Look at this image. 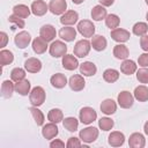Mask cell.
Segmentation results:
<instances>
[{
	"label": "cell",
	"mask_w": 148,
	"mask_h": 148,
	"mask_svg": "<svg viewBox=\"0 0 148 148\" xmlns=\"http://www.w3.org/2000/svg\"><path fill=\"white\" fill-rule=\"evenodd\" d=\"M145 1H146V3H147V5H148V0H145Z\"/></svg>",
	"instance_id": "db71d44e"
},
{
	"label": "cell",
	"mask_w": 148,
	"mask_h": 148,
	"mask_svg": "<svg viewBox=\"0 0 148 148\" xmlns=\"http://www.w3.org/2000/svg\"><path fill=\"white\" fill-rule=\"evenodd\" d=\"M50 147H52V148H64L65 147V142H62L61 140H53L51 143H50Z\"/></svg>",
	"instance_id": "c3c4849f"
},
{
	"label": "cell",
	"mask_w": 148,
	"mask_h": 148,
	"mask_svg": "<svg viewBox=\"0 0 148 148\" xmlns=\"http://www.w3.org/2000/svg\"><path fill=\"white\" fill-rule=\"evenodd\" d=\"M106 17V9L102 5H97L91 9V18L95 21H101Z\"/></svg>",
	"instance_id": "f546056e"
},
{
	"label": "cell",
	"mask_w": 148,
	"mask_h": 148,
	"mask_svg": "<svg viewBox=\"0 0 148 148\" xmlns=\"http://www.w3.org/2000/svg\"><path fill=\"white\" fill-rule=\"evenodd\" d=\"M30 81L29 80H22L20 82H16L15 83V91L22 96H27L29 92H30Z\"/></svg>",
	"instance_id": "4316f807"
},
{
	"label": "cell",
	"mask_w": 148,
	"mask_h": 148,
	"mask_svg": "<svg viewBox=\"0 0 148 148\" xmlns=\"http://www.w3.org/2000/svg\"><path fill=\"white\" fill-rule=\"evenodd\" d=\"M67 9L66 0H51L49 3V10L54 15H62Z\"/></svg>",
	"instance_id": "ba28073f"
},
{
	"label": "cell",
	"mask_w": 148,
	"mask_h": 148,
	"mask_svg": "<svg viewBox=\"0 0 148 148\" xmlns=\"http://www.w3.org/2000/svg\"><path fill=\"white\" fill-rule=\"evenodd\" d=\"M62 125L67 131L75 132L77 130V127H79V120L76 118H74V117H67V118H65L62 120Z\"/></svg>",
	"instance_id": "e575fe53"
},
{
	"label": "cell",
	"mask_w": 148,
	"mask_h": 148,
	"mask_svg": "<svg viewBox=\"0 0 148 148\" xmlns=\"http://www.w3.org/2000/svg\"><path fill=\"white\" fill-rule=\"evenodd\" d=\"M128 54H130V51H128L127 46L124 45V44H118V45H116L113 47V56L117 59L125 60V59H127Z\"/></svg>",
	"instance_id": "83f0119b"
},
{
	"label": "cell",
	"mask_w": 148,
	"mask_h": 148,
	"mask_svg": "<svg viewBox=\"0 0 148 148\" xmlns=\"http://www.w3.org/2000/svg\"><path fill=\"white\" fill-rule=\"evenodd\" d=\"M50 54L54 58H60V57H64L67 52V45L61 42V40H54L52 42V44L50 45Z\"/></svg>",
	"instance_id": "5b68a950"
},
{
	"label": "cell",
	"mask_w": 148,
	"mask_h": 148,
	"mask_svg": "<svg viewBox=\"0 0 148 148\" xmlns=\"http://www.w3.org/2000/svg\"><path fill=\"white\" fill-rule=\"evenodd\" d=\"M143 131H145V133L148 135V120L145 123V125H143Z\"/></svg>",
	"instance_id": "f907efd6"
},
{
	"label": "cell",
	"mask_w": 148,
	"mask_h": 148,
	"mask_svg": "<svg viewBox=\"0 0 148 148\" xmlns=\"http://www.w3.org/2000/svg\"><path fill=\"white\" fill-rule=\"evenodd\" d=\"M140 46L143 51L148 52V35H145V36H141V39H140Z\"/></svg>",
	"instance_id": "bcb514c9"
},
{
	"label": "cell",
	"mask_w": 148,
	"mask_h": 148,
	"mask_svg": "<svg viewBox=\"0 0 148 148\" xmlns=\"http://www.w3.org/2000/svg\"><path fill=\"white\" fill-rule=\"evenodd\" d=\"M98 1H99L101 5L104 6V7H109V6L113 5V2H114V0H98Z\"/></svg>",
	"instance_id": "681fc988"
},
{
	"label": "cell",
	"mask_w": 148,
	"mask_h": 148,
	"mask_svg": "<svg viewBox=\"0 0 148 148\" xmlns=\"http://www.w3.org/2000/svg\"><path fill=\"white\" fill-rule=\"evenodd\" d=\"M14 42H15V45L18 47V49H25L30 42H31V36L28 31H21L18 32L15 37H14Z\"/></svg>",
	"instance_id": "9c48e42d"
},
{
	"label": "cell",
	"mask_w": 148,
	"mask_h": 148,
	"mask_svg": "<svg viewBox=\"0 0 148 148\" xmlns=\"http://www.w3.org/2000/svg\"><path fill=\"white\" fill-rule=\"evenodd\" d=\"M119 23H120V18H119L118 15H116V14H109V15H106V17H105V24H106L108 28L116 29V28H118Z\"/></svg>",
	"instance_id": "74e56055"
},
{
	"label": "cell",
	"mask_w": 148,
	"mask_h": 148,
	"mask_svg": "<svg viewBox=\"0 0 148 148\" xmlns=\"http://www.w3.org/2000/svg\"><path fill=\"white\" fill-rule=\"evenodd\" d=\"M103 79L109 83H113L119 79V72L113 68H108L103 73Z\"/></svg>",
	"instance_id": "836d02e7"
},
{
	"label": "cell",
	"mask_w": 148,
	"mask_h": 148,
	"mask_svg": "<svg viewBox=\"0 0 148 148\" xmlns=\"http://www.w3.org/2000/svg\"><path fill=\"white\" fill-rule=\"evenodd\" d=\"M79 118H80V121L82 124H86V125H89L91 124L92 121L96 120L97 118V113L96 111L90 108V106H84L80 110V113H79Z\"/></svg>",
	"instance_id": "3957f363"
},
{
	"label": "cell",
	"mask_w": 148,
	"mask_h": 148,
	"mask_svg": "<svg viewBox=\"0 0 148 148\" xmlns=\"http://www.w3.org/2000/svg\"><path fill=\"white\" fill-rule=\"evenodd\" d=\"M0 38H1V43H0V47H5L7 45V42H8V36L6 32L1 31L0 32Z\"/></svg>",
	"instance_id": "7dc6e473"
},
{
	"label": "cell",
	"mask_w": 148,
	"mask_h": 148,
	"mask_svg": "<svg viewBox=\"0 0 148 148\" xmlns=\"http://www.w3.org/2000/svg\"><path fill=\"white\" fill-rule=\"evenodd\" d=\"M146 145V139L141 133H133L130 135L128 139V146L132 148H143Z\"/></svg>",
	"instance_id": "9a60e30c"
},
{
	"label": "cell",
	"mask_w": 148,
	"mask_h": 148,
	"mask_svg": "<svg viewBox=\"0 0 148 148\" xmlns=\"http://www.w3.org/2000/svg\"><path fill=\"white\" fill-rule=\"evenodd\" d=\"M77 31L83 37H92L95 34V25L89 20H82L77 23Z\"/></svg>",
	"instance_id": "277c9868"
},
{
	"label": "cell",
	"mask_w": 148,
	"mask_h": 148,
	"mask_svg": "<svg viewBox=\"0 0 148 148\" xmlns=\"http://www.w3.org/2000/svg\"><path fill=\"white\" fill-rule=\"evenodd\" d=\"M47 119L51 123L58 124V123L64 120V113H62V111L60 109H57V108L56 109H51L49 111V113H47Z\"/></svg>",
	"instance_id": "1f68e13d"
},
{
	"label": "cell",
	"mask_w": 148,
	"mask_h": 148,
	"mask_svg": "<svg viewBox=\"0 0 148 148\" xmlns=\"http://www.w3.org/2000/svg\"><path fill=\"white\" fill-rule=\"evenodd\" d=\"M99 109H101V111L103 112V113H105V114H113L114 112H116V110H117V104H116V102L113 101V99H111V98H106V99H104L102 103H101V105H99Z\"/></svg>",
	"instance_id": "44dd1931"
},
{
	"label": "cell",
	"mask_w": 148,
	"mask_h": 148,
	"mask_svg": "<svg viewBox=\"0 0 148 148\" xmlns=\"http://www.w3.org/2000/svg\"><path fill=\"white\" fill-rule=\"evenodd\" d=\"M138 64H139V66H141V67H148V52L142 53V54L139 56Z\"/></svg>",
	"instance_id": "f6af8a7d"
},
{
	"label": "cell",
	"mask_w": 148,
	"mask_h": 148,
	"mask_svg": "<svg viewBox=\"0 0 148 148\" xmlns=\"http://www.w3.org/2000/svg\"><path fill=\"white\" fill-rule=\"evenodd\" d=\"M47 49V42L45 39H43L40 36L39 37H36L34 40H32V50L35 53L37 54H42L46 51Z\"/></svg>",
	"instance_id": "cb8c5ba5"
},
{
	"label": "cell",
	"mask_w": 148,
	"mask_h": 148,
	"mask_svg": "<svg viewBox=\"0 0 148 148\" xmlns=\"http://www.w3.org/2000/svg\"><path fill=\"white\" fill-rule=\"evenodd\" d=\"M59 133L58 131V127L56 125V123H50V124H46L43 126L42 128V135L46 139V140H51L53 139L54 136H57Z\"/></svg>",
	"instance_id": "2e32d148"
},
{
	"label": "cell",
	"mask_w": 148,
	"mask_h": 148,
	"mask_svg": "<svg viewBox=\"0 0 148 148\" xmlns=\"http://www.w3.org/2000/svg\"><path fill=\"white\" fill-rule=\"evenodd\" d=\"M8 21L10 22V23H14L16 27H18V28H24V25H25V23H24V21H23V18L22 17H18V16H16V15H10L9 17H8Z\"/></svg>",
	"instance_id": "7bdbcfd3"
},
{
	"label": "cell",
	"mask_w": 148,
	"mask_h": 148,
	"mask_svg": "<svg viewBox=\"0 0 148 148\" xmlns=\"http://www.w3.org/2000/svg\"><path fill=\"white\" fill-rule=\"evenodd\" d=\"M62 67L67 71H74L79 67V61L73 54H65L62 57Z\"/></svg>",
	"instance_id": "ffe728a7"
},
{
	"label": "cell",
	"mask_w": 148,
	"mask_h": 148,
	"mask_svg": "<svg viewBox=\"0 0 148 148\" xmlns=\"http://www.w3.org/2000/svg\"><path fill=\"white\" fill-rule=\"evenodd\" d=\"M91 47V43L88 39H81L77 40L76 44L74 45V56L77 58H84L89 54Z\"/></svg>",
	"instance_id": "7a4b0ae2"
},
{
	"label": "cell",
	"mask_w": 148,
	"mask_h": 148,
	"mask_svg": "<svg viewBox=\"0 0 148 148\" xmlns=\"http://www.w3.org/2000/svg\"><path fill=\"white\" fill-rule=\"evenodd\" d=\"M56 35H57L56 28H54L53 25H51V24H44V25L40 28V30H39V36H40L43 39H45L46 42L53 40L54 37H56Z\"/></svg>",
	"instance_id": "4fadbf2b"
},
{
	"label": "cell",
	"mask_w": 148,
	"mask_h": 148,
	"mask_svg": "<svg viewBox=\"0 0 148 148\" xmlns=\"http://www.w3.org/2000/svg\"><path fill=\"white\" fill-rule=\"evenodd\" d=\"M136 79L140 83H148V68L142 67L136 71Z\"/></svg>",
	"instance_id": "b9f144b4"
},
{
	"label": "cell",
	"mask_w": 148,
	"mask_h": 148,
	"mask_svg": "<svg viewBox=\"0 0 148 148\" xmlns=\"http://www.w3.org/2000/svg\"><path fill=\"white\" fill-rule=\"evenodd\" d=\"M80 140H81V139H77V138H75V136L69 138L68 141H67V143H66V147H67V148H76V147H81L82 145H81V141H80Z\"/></svg>",
	"instance_id": "ee69618b"
},
{
	"label": "cell",
	"mask_w": 148,
	"mask_h": 148,
	"mask_svg": "<svg viewBox=\"0 0 148 148\" xmlns=\"http://www.w3.org/2000/svg\"><path fill=\"white\" fill-rule=\"evenodd\" d=\"M10 77H12V80L14 82H20V81L24 80V77H25V71L22 69V68H20V67H15L10 72Z\"/></svg>",
	"instance_id": "ab89813d"
},
{
	"label": "cell",
	"mask_w": 148,
	"mask_h": 148,
	"mask_svg": "<svg viewBox=\"0 0 148 148\" xmlns=\"http://www.w3.org/2000/svg\"><path fill=\"white\" fill-rule=\"evenodd\" d=\"M148 31V24L145 22H138L133 25V34L136 36H145Z\"/></svg>",
	"instance_id": "f35d334b"
},
{
	"label": "cell",
	"mask_w": 148,
	"mask_h": 148,
	"mask_svg": "<svg viewBox=\"0 0 148 148\" xmlns=\"http://www.w3.org/2000/svg\"><path fill=\"white\" fill-rule=\"evenodd\" d=\"M30 9H31V13L34 15H36V16H43L49 10V6L43 0H35L31 3V8Z\"/></svg>",
	"instance_id": "8fae6325"
},
{
	"label": "cell",
	"mask_w": 148,
	"mask_h": 148,
	"mask_svg": "<svg viewBox=\"0 0 148 148\" xmlns=\"http://www.w3.org/2000/svg\"><path fill=\"white\" fill-rule=\"evenodd\" d=\"M146 18H147V21H148V12H147V14H146Z\"/></svg>",
	"instance_id": "f5cc1de1"
},
{
	"label": "cell",
	"mask_w": 148,
	"mask_h": 148,
	"mask_svg": "<svg viewBox=\"0 0 148 148\" xmlns=\"http://www.w3.org/2000/svg\"><path fill=\"white\" fill-rule=\"evenodd\" d=\"M131 37V34L130 31L125 30V29H121V28H116V29H112L111 30V38L118 43H125L130 39Z\"/></svg>",
	"instance_id": "30bf717a"
},
{
	"label": "cell",
	"mask_w": 148,
	"mask_h": 148,
	"mask_svg": "<svg viewBox=\"0 0 148 148\" xmlns=\"http://www.w3.org/2000/svg\"><path fill=\"white\" fill-rule=\"evenodd\" d=\"M29 110H30V112H31V114H32V117H34V119H35V123H36L38 126H42V125L44 124V120H45L43 112H42L37 106H34V105H32Z\"/></svg>",
	"instance_id": "8d00e7d4"
},
{
	"label": "cell",
	"mask_w": 148,
	"mask_h": 148,
	"mask_svg": "<svg viewBox=\"0 0 148 148\" xmlns=\"http://www.w3.org/2000/svg\"><path fill=\"white\" fill-rule=\"evenodd\" d=\"M73 1V3H75V5H80V3H82L84 0H72Z\"/></svg>",
	"instance_id": "816d5d0a"
},
{
	"label": "cell",
	"mask_w": 148,
	"mask_h": 148,
	"mask_svg": "<svg viewBox=\"0 0 148 148\" xmlns=\"http://www.w3.org/2000/svg\"><path fill=\"white\" fill-rule=\"evenodd\" d=\"M134 98L139 102L148 101V88L146 86H139L134 89Z\"/></svg>",
	"instance_id": "4dcf8cb0"
},
{
	"label": "cell",
	"mask_w": 148,
	"mask_h": 148,
	"mask_svg": "<svg viewBox=\"0 0 148 148\" xmlns=\"http://www.w3.org/2000/svg\"><path fill=\"white\" fill-rule=\"evenodd\" d=\"M114 123L111 118H108V117H103L98 120V127L102 130V131H110L112 127H113Z\"/></svg>",
	"instance_id": "60d3db41"
},
{
	"label": "cell",
	"mask_w": 148,
	"mask_h": 148,
	"mask_svg": "<svg viewBox=\"0 0 148 148\" xmlns=\"http://www.w3.org/2000/svg\"><path fill=\"white\" fill-rule=\"evenodd\" d=\"M80 139L86 143H91L98 138V130L96 127H86L79 133Z\"/></svg>",
	"instance_id": "8992f818"
},
{
	"label": "cell",
	"mask_w": 148,
	"mask_h": 148,
	"mask_svg": "<svg viewBox=\"0 0 148 148\" xmlns=\"http://www.w3.org/2000/svg\"><path fill=\"white\" fill-rule=\"evenodd\" d=\"M79 14L75 10H67L60 17V23L62 25H73L77 22Z\"/></svg>",
	"instance_id": "7c38bea8"
},
{
	"label": "cell",
	"mask_w": 148,
	"mask_h": 148,
	"mask_svg": "<svg viewBox=\"0 0 148 148\" xmlns=\"http://www.w3.org/2000/svg\"><path fill=\"white\" fill-rule=\"evenodd\" d=\"M68 84H69V87H71L72 90H74V91H81L84 88L86 82H84V79H83L82 75L75 74V75H73V76L69 77Z\"/></svg>",
	"instance_id": "5bb4252c"
},
{
	"label": "cell",
	"mask_w": 148,
	"mask_h": 148,
	"mask_svg": "<svg viewBox=\"0 0 148 148\" xmlns=\"http://www.w3.org/2000/svg\"><path fill=\"white\" fill-rule=\"evenodd\" d=\"M97 72V67L91 61H84L80 65V73L84 76H92Z\"/></svg>",
	"instance_id": "7402d4cb"
},
{
	"label": "cell",
	"mask_w": 148,
	"mask_h": 148,
	"mask_svg": "<svg viewBox=\"0 0 148 148\" xmlns=\"http://www.w3.org/2000/svg\"><path fill=\"white\" fill-rule=\"evenodd\" d=\"M13 14L18 16V17H22V18H27L29 15H30V8L25 5H16L14 6L13 8Z\"/></svg>",
	"instance_id": "d6a6232c"
},
{
	"label": "cell",
	"mask_w": 148,
	"mask_h": 148,
	"mask_svg": "<svg viewBox=\"0 0 148 148\" xmlns=\"http://www.w3.org/2000/svg\"><path fill=\"white\" fill-rule=\"evenodd\" d=\"M14 60V54L12 51L9 50H1L0 51V65L1 66H6L12 64Z\"/></svg>",
	"instance_id": "d590c367"
},
{
	"label": "cell",
	"mask_w": 148,
	"mask_h": 148,
	"mask_svg": "<svg viewBox=\"0 0 148 148\" xmlns=\"http://www.w3.org/2000/svg\"><path fill=\"white\" fill-rule=\"evenodd\" d=\"M108 142L111 147H120L125 142V135L121 132H118V131L111 132V134L108 138Z\"/></svg>",
	"instance_id": "e0dca14e"
},
{
	"label": "cell",
	"mask_w": 148,
	"mask_h": 148,
	"mask_svg": "<svg viewBox=\"0 0 148 148\" xmlns=\"http://www.w3.org/2000/svg\"><path fill=\"white\" fill-rule=\"evenodd\" d=\"M59 37L66 42H73L76 37V30L69 25H64V28L59 30Z\"/></svg>",
	"instance_id": "ac0fdd59"
},
{
	"label": "cell",
	"mask_w": 148,
	"mask_h": 148,
	"mask_svg": "<svg viewBox=\"0 0 148 148\" xmlns=\"http://www.w3.org/2000/svg\"><path fill=\"white\" fill-rule=\"evenodd\" d=\"M24 68L29 73H38L42 69V62L37 58H28L24 62Z\"/></svg>",
	"instance_id": "d6986e66"
},
{
	"label": "cell",
	"mask_w": 148,
	"mask_h": 148,
	"mask_svg": "<svg viewBox=\"0 0 148 148\" xmlns=\"http://www.w3.org/2000/svg\"><path fill=\"white\" fill-rule=\"evenodd\" d=\"M50 82H51L52 87H54L57 89H61V88H64L67 84V79H66V76L64 74L57 73V74H53L51 76Z\"/></svg>",
	"instance_id": "d4e9b609"
},
{
	"label": "cell",
	"mask_w": 148,
	"mask_h": 148,
	"mask_svg": "<svg viewBox=\"0 0 148 148\" xmlns=\"http://www.w3.org/2000/svg\"><path fill=\"white\" fill-rule=\"evenodd\" d=\"M45 97H46L45 90L39 86L32 88V90L30 91V95H29L30 103L34 106H40L45 102Z\"/></svg>",
	"instance_id": "6da1fadb"
},
{
	"label": "cell",
	"mask_w": 148,
	"mask_h": 148,
	"mask_svg": "<svg viewBox=\"0 0 148 148\" xmlns=\"http://www.w3.org/2000/svg\"><path fill=\"white\" fill-rule=\"evenodd\" d=\"M136 64L133 61V60H130V59H125L123 61V64L120 65V71L121 73H124L125 75H132L133 73L136 72Z\"/></svg>",
	"instance_id": "484cf974"
},
{
	"label": "cell",
	"mask_w": 148,
	"mask_h": 148,
	"mask_svg": "<svg viewBox=\"0 0 148 148\" xmlns=\"http://www.w3.org/2000/svg\"><path fill=\"white\" fill-rule=\"evenodd\" d=\"M90 43H91L92 49L96 50V51H98V52L105 50V47H106V45H108V42H106L105 37H103V36H101V35H94Z\"/></svg>",
	"instance_id": "603a6c76"
},
{
	"label": "cell",
	"mask_w": 148,
	"mask_h": 148,
	"mask_svg": "<svg viewBox=\"0 0 148 148\" xmlns=\"http://www.w3.org/2000/svg\"><path fill=\"white\" fill-rule=\"evenodd\" d=\"M117 102L119 104L120 108L123 109H130L132 105H133V102H134V96L127 91V90H123L118 94V97H117Z\"/></svg>",
	"instance_id": "52a82bcc"
},
{
	"label": "cell",
	"mask_w": 148,
	"mask_h": 148,
	"mask_svg": "<svg viewBox=\"0 0 148 148\" xmlns=\"http://www.w3.org/2000/svg\"><path fill=\"white\" fill-rule=\"evenodd\" d=\"M14 90H15V86L13 84L12 81L5 80L2 82V84H1V95H2V97H5V98L12 97Z\"/></svg>",
	"instance_id": "f1b7e54d"
}]
</instances>
